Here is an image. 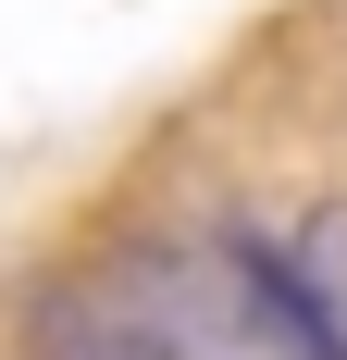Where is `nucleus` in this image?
Wrapping results in <instances>:
<instances>
[{
  "label": "nucleus",
  "instance_id": "1",
  "mask_svg": "<svg viewBox=\"0 0 347 360\" xmlns=\"http://www.w3.org/2000/svg\"><path fill=\"white\" fill-rule=\"evenodd\" d=\"M100 298L162 360H322L310 348V311H298V286H285V261L248 249V236H149V249L112 261Z\"/></svg>",
  "mask_w": 347,
  "mask_h": 360
},
{
  "label": "nucleus",
  "instance_id": "2",
  "mask_svg": "<svg viewBox=\"0 0 347 360\" xmlns=\"http://www.w3.org/2000/svg\"><path fill=\"white\" fill-rule=\"evenodd\" d=\"M273 261H285V286H298V311H310V348L347 360V212H310Z\"/></svg>",
  "mask_w": 347,
  "mask_h": 360
},
{
  "label": "nucleus",
  "instance_id": "3",
  "mask_svg": "<svg viewBox=\"0 0 347 360\" xmlns=\"http://www.w3.org/2000/svg\"><path fill=\"white\" fill-rule=\"evenodd\" d=\"M50 360H162L112 298H50Z\"/></svg>",
  "mask_w": 347,
  "mask_h": 360
}]
</instances>
